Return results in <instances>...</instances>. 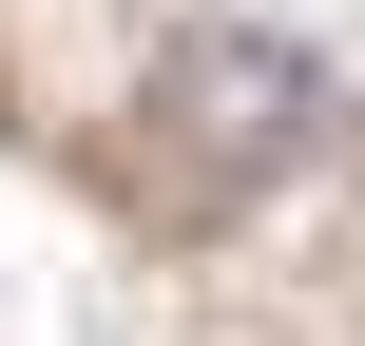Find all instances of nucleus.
Listing matches in <instances>:
<instances>
[{
    "mask_svg": "<svg viewBox=\"0 0 365 346\" xmlns=\"http://www.w3.org/2000/svg\"><path fill=\"white\" fill-rule=\"evenodd\" d=\"M154 116L192 135V173L231 193V173H289L308 135H327V58H289V39H250V19H212V39H173L154 58Z\"/></svg>",
    "mask_w": 365,
    "mask_h": 346,
    "instance_id": "1",
    "label": "nucleus"
}]
</instances>
